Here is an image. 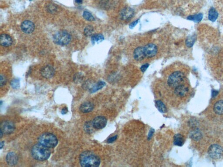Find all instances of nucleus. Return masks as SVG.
Here are the masks:
<instances>
[{"mask_svg":"<svg viewBox=\"0 0 223 167\" xmlns=\"http://www.w3.org/2000/svg\"><path fill=\"white\" fill-rule=\"evenodd\" d=\"M75 1L78 4H81L83 1V0H75Z\"/></svg>","mask_w":223,"mask_h":167,"instance_id":"nucleus-40","label":"nucleus"},{"mask_svg":"<svg viewBox=\"0 0 223 167\" xmlns=\"http://www.w3.org/2000/svg\"><path fill=\"white\" fill-rule=\"evenodd\" d=\"M1 45L4 47H9L13 43L11 37L7 34H2L0 37Z\"/></svg>","mask_w":223,"mask_h":167,"instance_id":"nucleus-15","label":"nucleus"},{"mask_svg":"<svg viewBox=\"0 0 223 167\" xmlns=\"http://www.w3.org/2000/svg\"><path fill=\"white\" fill-rule=\"evenodd\" d=\"M190 137L192 139L195 140H198L200 139L202 137V134L199 131L196 130H194V131L191 133Z\"/></svg>","mask_w":223,"mask_h":167,"instance_id":"nucleus-26","label":"nucleus"},{"mask_svg":"<svg viewBox=\"0 0 223 167\" xmlns=\"http://www.w3.org/2000/svg\"><path fill=\"white\" fill-rule=\"evenodd\" d=\"M184 73L180 72H176L171 74L168 79V84L171 87H176L181 85L184 80Z\"/></svg>","mask_w":223,"mask_h":167,"instance_id":"nucleus-5","label":"nucleus"},{"mask_svg":"<svg viewBox=\"0 0 223 167\" xmlns=\"http://www.w3.org/2000/svg\"><path fill=\"white\" fill-rule=\"evenodd\" d=\"M117 135H115V136H113V137L109 138V139L107 140V143H113V142H114V141L117 140Z\"/></svg>","mask_w":223,"mask_h":167,"instance_id":"nucleus-34","label":"nucleus"},{"mask_svg":"<svg viewBox=\"0 0 223 167\" xmlns=\"http://www.w3.org/2000/svg\"><path fill=\"white\" fill-rule=\"evenodd\" d=\"M105 85H106V83L104 82L100 81L90 89V92L91 93L96 92L97 91L100 90L102 87H104Z\"/></svg>","mask_w":223,"mask_h":167,"instance_id":"nucleus-22","label":"nucleus"},{"mask_svg":"<svg viewBox=\"0 0 223 167\" xmlns=\"http://www.w3.org/2000/svg\"><path fill=\"white\" fill-rule=\"evenodd\" d=\"M95 129L92 124V122H87L85 124V129L88 133H91Z\"/></svg>","mask_w":223,"mask_h":167,"instance_id":"nucleus-27","label":"nucleus"},{"mask_svg":"<svg viewBox=\"0 0 223 167\" xmlns=\"http://www.w3.org/2000/svg\"><path fill=\"white\" fill-rule=\"evenodd\" d=\"M94 31V28L90 25L87 26L84 30V34L87 36H91Z\"/></svg>","mask_w":223,"mask_h":167,"instance_id":"nucleus-29","label":"nucleus"},{"mask_svg":"<svg viewBox=\"0 0 223 167\" xmlns=\"http://www.w3.org/2000/svg\"><path fill=\"white\" fill-rule=\"evenodd\" d=\"M184 143V139L183 135L180 134H177L174 136V144L178 146H183Z\"/></svg>","mask_w":223,"mask_h":167,"instance_id":"nucleus-19","label":"nucleus"},{"mask_svg":"<svg viewBox=\"0 0 223 167\" xmlns=\"http://www.w3.org/2000/svg\"><path fill=\"white\" fill-rule=\"evenodd\" d=\"M79 161L82 167H98L101 162L99 157L90 151H85L81 153L80 155Z\"/></svg>","mask_w":223,"mask_h":167,"instance_id":"nucleus-1","label":"nucleus"},{"mask_svg":"<svg viewBox=\"0 0 223 167\" xmlns=\"http://www.w3.org/2000/svg\"><path fill=\"white\" fill-rule=\"evenodd\" d=\"M203 15L202 14L200 13L196 15H190L187 17V19L189 20L195 22H199L203 19Z\"/></svg>","mask_w":223,"mask_h":167,"instance_id":"nucleus-24","label":"nucleus"},{"mask_svg":"<svg viewBox=\"0 0 223 167\" xmlns=\"http://www.w3.org/2000/svg\"><path fill=\"white\" fill-rule=\"evenodd\" d=\"M6 160L9 166H15L18 163V157L14 152H9L6 155Z\"/></svg>","mask_w":223,"mask_h":167,"instance_id":"nucleus-14","label":"nucleus"},{"mask_svg":"<svg viewBox=\"0 0 223 167\" xmlns=\"http://www.w3.org/2000/svg\"><path fill=\"white\" fill-rule=\"evenodd\" d=\"M4 141H1V149H2L3 147H4Z\"/></svg>","mask_w":223,"mask_h":167,"instance_id":"nucleus-41","label":"nucleus"},{"mask_svg":"<svg viewBox=\"0 0 223 167\" xmlns=\"http://www.w3.org/2000/svg\"><path fill=\"white\" fill-rule=\"evenodd\" d=\"M155 105L158 110L160 112L165 113L167 112V109L166 107L165 104H164V103L162 101H160V100H158V101H156Z\"/></svg>","mask_w":223,"mask_h":167,"instance_id":"nucleus-23","label":"nucleus"},{"mask_svg":"<svg viewBox=\"0 0 223 167\" xmlns=\"http://www.w3.org/2000/svg\"><path fill=\"white\" fill-rule=\"evenodd\" d=\"M135 12L134 10L129 7H126L123 9L120 12L121 19L127 21L131 19L134 17Z\"/></svg>","mask_w":223,"mask_h":167,"instance_id":"nucleus-10","label":"nucleus"},{"mask_svg":"<svg viewBox=\"0 0 223 167\" xmlns=\"http://www.w3.org/2000/svg\"><path fill=\"white\" fill-rule=\"evenodd\" d=\"M21 28L23 32L26 34H30L34 30V25L33 22L30 21H25L21 23Z\"/></svg>","mask_w":223,"mask_h":167,"instance_id":"nucleus-12","label":"nucleus"},{"mask_svg":"<svg viewBox=\"0 0 223 167\" xmlns=\"http://www.w3.org/2000/svg\"><path fill=\"white\" fill-rule=\"evenodd\" d=\"M149 65L148 64H145L144 65H143L140 68V69L141 71L143 72H146V70L149 67Z\"/></svg>","mask_w":223,"mask_h":167,"instance_id":"nucleus-35","label":"nucleus"},{"mask_svg":"<svg viewBox=\"0 0 223 167\" xmlns=\"http://www.w3.org/2000/svg\"><path fill=\"white\" fill-rule=\"evenodd\" d=\"M71 36L66 31H61L53 36V40L56 44L60 45H66L70 42Z\"/></svg>","mask_w":223,"mask_h":167,"instance_id":"nucleus-4","label":"nucleus"},{"mask_svg":"<svg viewBox=\"0 0 223 167\" xmlns=\"http://www.w3.org/2000/svg\"><path fill=\"white\" fill-rule=\"evenodd\" d=\"M11 85L12 87L14 89L19 88L20 87V82L19 79H14L11 81Z\"/></svg>","mask_w":223,"mask_h":167,"instance_id":"nucleus-30","label":"nucleus"},{"mask_svg":"<svg viewBox=\"0 0 223 167\" xmlns=\"http://www.w3.org/2000/svg\"><path fill=\"white\" fill-rule=\"evenodd\" d=\"M145 56L144 47H139L135 49L134 51V58L137 61H141L143 60Z\"/></svg>","mask_w":223,"mask_h":167,"instance_id":"nucleus-16","label":"nucleus"},{"mask_svg":"<svg viewBox=\"0 0 223 167\" xmlns=\"http://www.w3.org/2000/svg\"><path fill=\"white\" fill-rule=\"evenodd\" d=\"M41 74L43 77L46 78H50L55 74V69L53 67L50 65H46L41 68Z\"/></svg>","mask_w":223,"mask_h":167,"instance_id":"nucleus-11","label":"nucleus"},{"mask_svg":"<svg viewBox=\"0 0 223 167\" xmlns=\"http://www.w3.org/2000/svg\"><path fill=\"white\" fill-rule=\"evenodd\" d=\"M68 112V108L67 107H65L62 109L61 112L62 114H65Z\"/></svg>","mask_w":223,"mask_h":167,"instance_id":"nucleus-38","label":"nucleus"},{"mask_svg":"<svg viewBox=\"0 0 223 167\" xmlns=\"http://www.w3.org/2000/svg\"><path fill=\"white\" fill-rule=\"evenodd\" d=\"M218 94V92L215 91V90H213V92H212V97H215Z\"/></svg>","mask_w":223,"mask_h":167,"instance_id":"nucleus-39","label":"nucleus"},{"mask_svg":"<svg viewBox=\"0 0 223 167\" xmlns=\"http://www.w3.org/2000/svg\"><path fill=\"white\" fill-rule=\"evenodd\" d=\"M30 1H33V0H30Z\"/></svg>","mask_w":223,"mask_h":167,"instance_id":"nucleus-43","label":"nucleus"},{"mask_svg":"<svg viewBox=\"0 0 223 167\" xmlns=\"http://www.w3.org/2000/svg\"><path fill=\"white\" fill-rule=\"evenodd\" d=\"M1 86L2 87L4 86L6 83L7 82V79L6 77L4 75H1Z\"/></svg>","mask_w":223,"mask_h":167,"instance_id":"nucleus-31","label":"nucleus"},{"mask_svg":"<svg viewBox=\"0 0 223 167\" xmlns=\"http://www.w3.org/2000/svg\"><path fill=\"white\" fill-rule=\"evenodd\" d=\"M104 38L103 35L101 34H96L92 36L91 38V41L92 44H98L104 40Z\"/></svg>","mask_w":223,"mask_h":167,"instance_id":"nucleus-21","label":"nucleus"},{"mask_svg":"<svg viewBox=\"0 0 223 167\" xmlns=\"http://www.w3.org/2000/svg\"><path fill=\"white\" fill-rule=\"evenodd\" d=\"M139 20V19L131 23V24H130V25H129V28L131 29H133V28H134V27L137 25V24L138 23Z\"/></svg>","mask_w":223,"mask_h":167,"instance_id":"nucleus-36","label":"nucleus"},{"mask_svg":"<svg viewBox=\"0 0 223 167\" xmlns=\"http://www.w3.org/2000/svg\"><path fill=\"white\" fill-rule=\"evenodd\" d=\"M57 10V8L54 5H49L48 7V11L49 12L51 13H53L55 12Z\"/></svg>","mask_w":223,"mask_h":167,"instance_id":"nucleus-32","label":"nucleus"},{"mask_svg":"<svg viewBox=\"0 0 223 167\" xmlns=\"http://www.w3.org/2000/svg\"><path fill=\"white\" fill-rule=\"evenodd\" d=\"M15 129L14 124L10 121H4L1 124V130L4 134H11L14 131Z\"/></svg>","mask_w":223,"mask_h":167,"instance_id":"nucleus-7","label":"nucleus"},{"mask_svg":"<svg viewBox=\"0 0 223 167\" xmlns=\"http://www.w3.org/2000/svg\"><path fill=\"white\" fill-rule=\"evenodd\" d=\"M214 112L219 115L223 114V101H218L215 104L214 107Z\"/></svg>","mask_w":223,"mask_h":167,"instance_id":"nucleus-18","label":"nucleus"},{"mask_svg":"<svg viewBox=\"0 0 223 167\" xmlns=\"http://www.w3.org/2000/svg\"><path fill=\"white\" fill-rule=\"evenodd\" d=\"M208 155L212 158L217 159L222 157L223 155V149L218 144H212L209 148Z\"/></svg>","mask_w":223,"mask_h":167,"instance_id":"nucleus-6","label":"nucleus"},{"mask_svg":"<svg viewBox=\"0 0 223 167\" xmlns=\"http://www.w3.org/2000/svg\"><path fill=\"white\" fill-rule=\"evenodd\" d=\"M155 130L154 129H151L149 132L148 134V140H149L151 139V138L153 137L154 133Z\"/></svg>","mask_w":223,"mask_h":167,"instance_id":"nucleus-33","label":"nucleus"},{"mask_svg":"<svg viewBox=\"0 0 223 167\" xmlns=\"http://www.w3.org/2000/svg\"><path fill=\"white\" fill-rule=\"evenodd\" d=\"M196 39V36H190L187 38L186 41V44L188 47L191 48L194 45Z\"/></svg>","mask_w":223,"mask_h":167,"instance_id":"nucleus-25","label":"nucleus"},{"mask_svg":"<svg viewBox=\"0 0 223 167\" xmlns=\"http://www.w3.org/2000/svg\"><path fill=\"white\" fill-rule=\"evenodd\" d=\"M157 47L154 44H148L144 47L145 56L148 58L154 57L157 53Z\"/></svg>","mask_w":223,"mask_h":167,"instance_id":"nucleus-8","label":"nucleus"},{"mask_svg":"<svg viewBox=\"0 0 223 167\" xmlns=\"http://www.w3.org/2000/svg\"><path fill=\"white\" fill-rule=\"evenodd\" d=\"M94 104L91 102H86L83 103L80 107V111L82 113H89L93 110Z\"/></svg>","mask_w":223,"mask_h":167,"instance_id":"nucleus-17","label":"nucleus"},{"mask_svg":"<svg viewBox=\"0 0 223 167\" xmlns=\"http://www.w3.org/2000/svg\"><path fill=\"white\" fill-rule=\"evenodd\" d=\"M31 152L34 159L41 161L48 159L51 155L50 151L48 148L39 143L33 146Z\"/></svg>","mask_w":223,"mask_h":167,"instance_id":"nucleus-2","label":"nucleus"},{"mask_svg":"<svg viewBox=\"0 0 223 167\" xmlns=\"http://www.w3.org/2000/svg\"><path fill=\"white\" fill-rule=\"evenodd\" d=\"M92 123L95 129H101L106 125L107 119L104 116H98L93 119Z\"/></svg>","mask_w":223,"mask_h":167,"instance_id":"nucleus-9","label":"nucleus"},{"mask_svg":"<svg viewBox=\"0 0 223 167\" xmlns=\"http://www.w3.org/2000/svg\"><path fill=\"white\" fill-rule=\"evenodd\" d=\"M3 134L4 133H3V132L1 130V139L3 135Z\"/></svg>","mask_w":223,"mask_h":167,"instance_id":"nucleus-42","label":"nucleus"},{"mask_svg":"<svg viewBox=\"0 0 223 167\" xmlns=\"http://www.w3.org/2000/svg\"><path fill=\"white\" fill-rule=\"evenodd\" d=\"M83 17L85 19L88 21H93L95 20L93 15L88 11H84L83 14Z\"/></svg>","mask_w":223,"mask_h":167,"instance_id":"nucleus-28","label":"nucleus"},{"mask_svg":"<svg viewBox=\"0 0 223 167\" xmlns=\"http://www.w3.org/2000/svg\"><path fill=\"white\" fill-rule=\"evenodd\" d=\"M39 143L48 148H53L58 144V141L56 136L50 133H45L38 139Z\"/></svg>","mask_w":223,"mask_h":167,"instance_id":"nucleus-3","label":"nucleus"},{"mask_svg":"<svg viewBox=\"0 0 223 167\" xmlns=\"http://www.w3.org/2000/svg\"><path fill=\"white\" fill-rule=\"evenodd\" d=\"M188 91L189 89L187 87L181 84L175 87L174 92L177 96L183 97L187 95Z\"/></svg>","mask_w":223,"mask_h":167,"instance_id":"nucleus-13","label":"nucleus"},{"mask_svg":"<svg viewBox=\"0 0 223 167\" xmlns=\"http://www.w3.org/2000/svg\"><path fill=\"white\" fill-rule=\"evenodd\" d=\"M81 80H82V76H81V75L79 74H76V76L75 77V81L79 82V81H81Z\"/></svg>","mask_w":223,"mask_h":167,"instance_id":"nucleus-37","label":"nucleus"},{"mask_svg":"<svg viewBox=\"0 0 223 167\" xmlns=\"http://www.w3.org/2000/svg\"><path fill=\"white\" fill-rule=\"evenodd\" d=\"M218 16V13L216 10L214 8H211L208 13V19L209 20L212 22H214L217 19Z\"/></svg>","mask_w":223,"mask_h":167,"instance_id":"nucleus-20","label":"nucleus"}]
</instances>
